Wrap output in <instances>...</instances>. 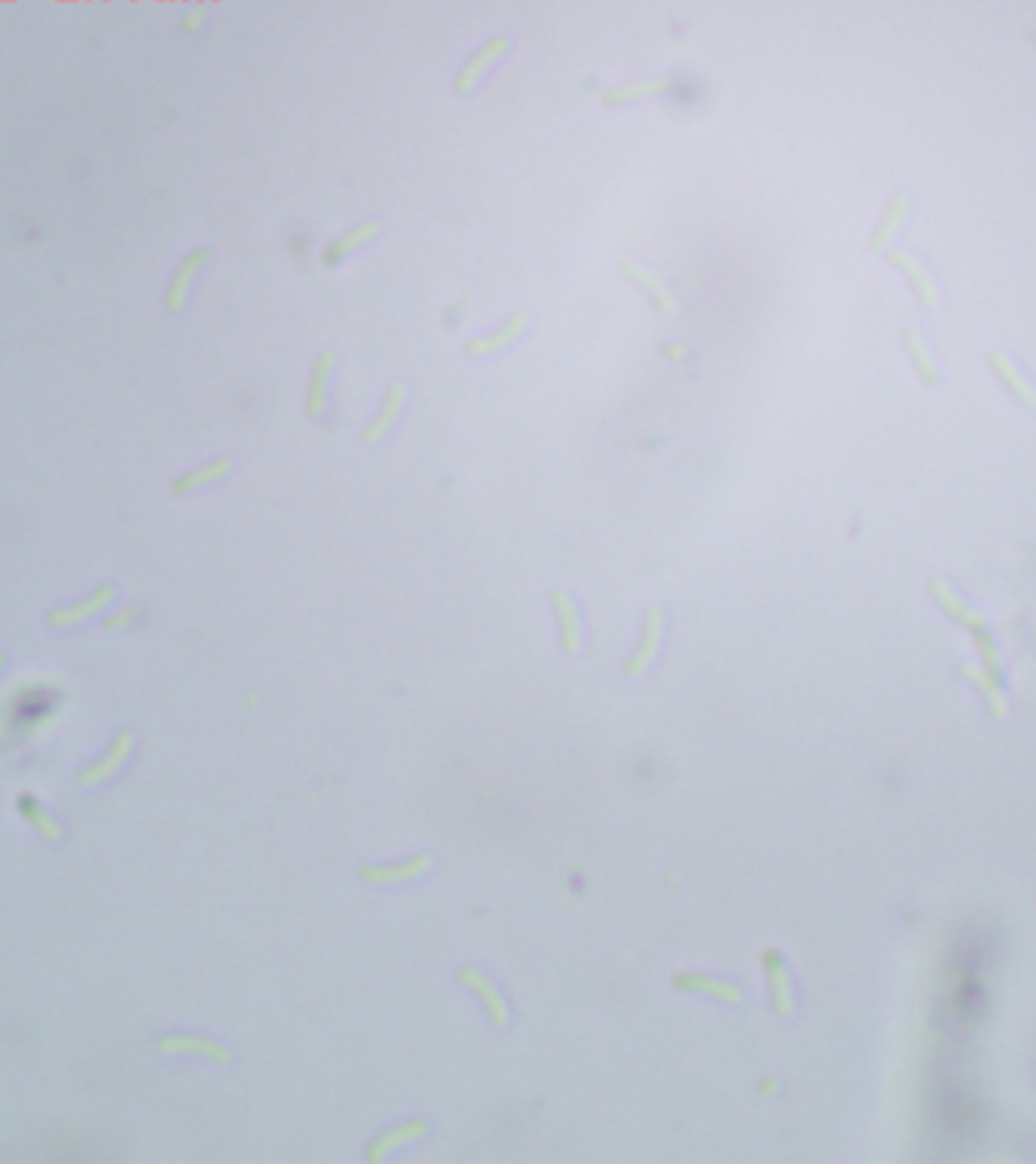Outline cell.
Wrapping results in <instances>:
<instances>
[{
  "label": "cell",
  "mask_w": 1036,
  "mask_h": 1164,
  "mask_svg": "<svg viewBox=\"0 0 1036 1164\" xmlns=\"http://www.w3.org/2000/svg\"><path fill=\"white\" fill-rule=\"evenodd\" d=\"M509 46H512V40L506 37V34H495V37H489L482 46H476L470 55H467V61L458 67V73H454V83H451V89H454V94L458 97H470V94L476 92L485 80H489V73L495 70L497 64L509 55Z\"/></svg>",
  "instance_id": "cell-1"
},
{
  "label": "cell",
  "mask_w": 1036,
  "mask_h": 1164,
  "mask_svg": "<svg viewBox=\"0 0 1036 1164\" xmlns=\"http://www.w3.org/2000/svg\"><path fill=\"white\" fill-rule=\"evenodd\" d=\"M210 261H213V249L210 246H197V249H191V252L182 255L180 264L174 268V274L167 280V288H164V307H167V313H174V316L185 313V307H188V301L194 294V285L203 277V271L210 268Z\"/></svg>",
  "instance_id": "cell-2"
},
{
  "label": "cell",
  "mask_w": 1036,
  "mask_h": 1164,
  "mask_svg": "<svg viewBox=\"0 0 1036 1164\" xmlns=\"http://www.w3.org/2000/svg\"><path fill=\"white\" fill-rule=\"evenodd\" d=\"M528 325H531V316H528L525 310H519V313L506 316V319H503V322H500L495 331L473 337V340H470V343L464 346V355H467V358H492V355H497V352L509 349V346H512L515 340H522V337H525V331H528Z\"/></svg>",
  "instance_id": "cell-3"
},
{
  "label": "cell",
  "mask_w": 1036,
  "mask_h": 1164,
  "mask_svg": "<svg viewBox=\"0 0 1036 1164\" xmlns=\"http://www.w3.org/2000/svg\"><path fill=\"white\" fill-rule=\"evenodd\" d=\"M376 237H379V222H376V219H364L358 225H352L349 231L334 237V240L321 249V264H324L327 271H337L340 264H346L349 258H355L358 252H364Z\"/></svg>",
  "instance_id": "cell-4"
},
{
  "label": "cell",
  "mask_w": 1036,
  "mask_h": 1164,
  "mask_svg": "<svg viewBox=\"0 0 1036 1164\" xmlns=\"http://www.w3.org/2000/svg\"><path fill=\"white\" fill-rule=\"evenodd\" d=\"M406 401H409V388H406L404 382H391L388 391H385V398H382V404H379V410L373 413V419L364 424L360 440H364L367 446L382 443V440L391 434V428H395V424L401 421V416H404Z\"/></svg>",
  "instance_id": "cell-5"
},
{
  "label": "cell",
  "mask_w": 1036,
  "mask_h": 1164,
  "mask_svg": "<svg viewBox=\"0 0 1036 1164\" xmlns=\"http://www.w3.org/2000/svg\"><path fill=\"white\" fill-rule=\"evenodd\" d=\"M113 601H116V586H113V583H100L94 592H89L86 598H80L76 604L55 606V609L45 616V622H49L52 628L61 631V628H70V625L89 622V619H94L97 612H103Z\"/></svg>",
  "instance_id": "cell-6"
},
{
  "label": "cell",
  "mask_w": 1036,
  "mask_h": 1164,
  "mask_svg": "<svg viewBox=\"0 0 1036 1164\" xmlns=\"http://www.w3.org/2000/svg\"><path fill=\"white\" fill-rule=\"evenodd\" d=\"M548 606L555 612V622H558V643H561V653L573 655L583 650V619H579V606L576 601L564 592V589H552L548 592Z\"/></svg>",
  "instance_id": "cell-7"
},
{
  "label": "cell",
  "mask_w": 1036,
  "mask_h": 1164,
  "mask_svg": "<svg viewBox=\"0 0 1036 1164\" xmlns=\"http://www.w3.org/2000/svg\"><path fill=\"white\" fill-rule=\"evenodd\" d=\"M888 261L901 271L903 277H906L909 288H912V294H915V301H918V307H921V310H937V304H940V288H937L934 277L924 271V264H921L915 255L903 252V249L888 252Z\"/></svg>",
  "instance_id": "cell-8"
},
{
  "label": "cell",
  "mask_w": 1036,
  "mask_h": 1164,
  "mask_svg": "<svg viewBox=\"0 0 1036 1164\" xmlns=\"http://www.w3.org/2000/svg\"><path fill=\"white\" fill-rule=\"evenodd\" d=\"M131 752H134V734L125 728V731H119V734L113 737V744H109L106 755H103L100 761H94L91 767L80 770V786H83V789H91V786L106 783L109 777L119 774V767L131 758Z\"/></svg>",
  "instance_id": "cell-9"
},
{
  "label": "cell",
  "mask_w": 1036,
  "mask_h": 1164,
  "mask_svg": "<svg viewBox=\"0 0 1036 1164\" xmlns=\"http://www.w3.org/2000/svg\"><path fill=\"white\" fill-rule=\"evenodd\" d=\"M619 274L631 282L633 288H639L658 313H664V316H677L679 313L677 294L664 285V280H658L652 271H646V268H639V264H631V261H622V264H619Z\"/></svg>",
  "instance_id": "cell-10"
},
{
  "label": "cell",
  "mask_w": 1036,
  "mask_h": 1164,
  "mask_svg": "<svg viewBox=\"0 0 1036 1164\" xmlns=\"http://www.w3.org/2000/svg\"><path fill=\"white\" fill-rule=\"evenodd\" d=\"M337 371V352L334 349H321L310 368V379H307V395H304V407L313 419H321L327 413V391H331V376Z\"/></svg>",
  "instance_id": "cell-11"
},
{
  "label": "cell",
  "mask_w": 1036,
  "mask_h": 1164,
  "mask_svg": "<svg viewBox=\"0 0 1036 1164\" xmlns=\"http://www.w3.org/2000/svg\"><path fill=\"white\" fill-rule=\"evenodd\" d=\"M661 631H664V612L658 606H649L646 616H642L639 643H636L631 658L625 661V677H639L652 664V658L658 655V647H661Z\"/></svg>",
  "instance_id": "cell-12"
},
{
  "label": "cell",
  "mask_w": 1036,
  "mask_h": 1164,
  "mask_svg": "<svg viewBox=\"0 0 1036 1164\" xmlns=\"http://www.w3.org/2000/svg\"><path fill=\"white\" fill-rule=\"evenodd\" d=\"M431 855L421 852V855H409L404 861H395V864H367L360 868V880L373 885H395V883H409L421 874L431 871Z\"/></svg>",
  "instance_id": "cell-13"
},
{
  "label": "cell",
  "mask_w": 1036,
  "mask_h": 1164,
  "mask_svg": "<svg viewBox=\"0 0 1036 1164\" xmlns=\"http://www.w3.org/2000/svg\"><path fill=\"white\" fill-rule=\"evenodd\" d=\"M158 1049H161V1052H191V1056H203V1059H210V1062L219 1065V1068L230 1065V1052H227V1046H222V1043L213 1040V1037H200V1034H182V1031H177V1034H161V1037H158Z\"/></svg>",
  "instance_id": "cell-14"
},
{
  "label": "cell",
  "mask_w": 1036,
  "mask_h": 1164,
  "mask_svg": "<svg viewBox=\"0 0 1036 1164\" xmlns=\"http://www.w3.org/2000/svg\"><path fill=\"white\" fill-rule=\"evenodd\" d=\"M458 979H461L464 988H470V995L479 998V1004L485 1007L489 1019H492L497 1028H506V1025H509V1004H506V998L497 992L495 982H489V979L482 977L479 971H473V968H458Z\"/></svg>",
  "instance_id": "cell-15"
},
{
  "label": "cell",
  "mask_w": 1036,
  "mask_h": 1164,
  "mask_svg": "<svg viewBox=\"0 0 1036 1164\" xmlns=\"http://www.w3.org/2000/svg\"><path fill=\"white\" fill-rule=\"evenodd\" d=\"M673 86H677V80H670V76H642V80H631V83L606 89L603 92V103L606 106H628V103H636V100L664 97V94H670Z\"/></svg>",
  "instance_id": "cell-16"
},
{
  "label": "cell",
  "mask_w": 1036,
  "mask_h": 1164,
  "mask_svg": "<svg viewBox=\"0 0 1036 1164\" xmlns=\"http://www.w3.org/2000/svg\"><path fill=\"white\" fill-rule=\"evenodd\" d=\"M230 467H233V462H230V459H210V462H203V465L191 467V470L180 473V476H177V479L170 482V492H174L177 498L197 495V492H203V489H210V485L222 482L227 473H230Z\"/></svg>",
  "instance_id": "cell-17"
},
{
  "label": "cell",
  "mask_w": 1036,
  "mask_h": 1164,
  "mask_svg": "<svg viewBox=\"0 0 1036 1164\" xmlns=\"http://www.w3.org/2000/svg\"><path fill=\"white\" fill-rule=\"evenodd\" d=\"M425 1134H428V1122H425V1119H406L401 1125L382 1131L379 1137H373L370 1146H367V1153H364V1159L370 1164L382 1162L395 1146H406V1143H412V1140H421Z\"/></svg>",
  "instance_id": "cell-18"
},
{
  "label": "cell",
  "mask_w": 1036,
  "mask_h": 1164,
  "mask_svg": "<svg viewBox=\"0 0 1036 1164\" xmlns=\"http://www.w3.org/2000/svg\"><path fill=\"white\" fill-rule=\"evenodd\" d=\"M906 213H909V197H906V194H894V197L888 200V207H885V213H882L876 231L870 237V243H867V249H870L873 255L888 252V246L894 243V237H898V231L903 228V222H906Z\"/></svg>",
  "instance_id": "cell-19"
},
{
  "label": "cell",
  "mask_w": 1036,
  "mask_h": 1164,
  "mask_svg": "<svg viewBox=\"0 0 1036 1164\" xmlns=\"http://www.w3.org/2000/svg\"><path fill=\"white\" fill-rule=\"evenodd\" d=\"M988 365H992V371L997 373V379L1006 385V391L1022 404V407H1028V410H1034L1036 413V388L1018 373V368L1012 365V358L1006 355V352H992L988 355Z\"/></svg>",
  "instance_id": "cell-20"
},
{
  "label": "cell",
  "mask_w": 1036,
  "mask_h": 1164,
  "mask_svg": "<svg viewBox=\"0 0 1036 1164\" xmlns=\"http://www.w3.org/2000/svg\"><path fill=\"white\" fill-rule=\"evenodd\" d=\"M764 971H766V982H770V995H773V1010H776L779 1016H791V1013H794V992H791V979H788V971H785L779 952L766 949Z\"/></svg>",
  "instance_id": "cell-21"
},
{
  "label": "cell",
  "mask_w": 1036,
  "mask_h": 1164,
  "mask_svg": "<svg viewBox=\"0 0 1036 1164\" xmlns=\"http://www.w3.org/2000/svg\"><path fill=\"white\" fill-rule=\"evenodd\" d=\"M903 343H906V352H909V358H912V368L918 373L921 385H924V388H937V385H940V368H937V361H934V355H931V349H928L921 331L906 325L903 327Z\"/></svg>",
  "instance_id": "cell-22"
},
{
  "label": "cell",
  "mask_w": 1036,
  "mask_h": 1164,
  "mask_svg": "<svg viewBox=\"0 0 1036 1164\" xmlns=\"http://www.w3.org/2000/svg\"><path fill=\"white\" fill-rule=\"evenodd\" d=\"M673 985L679 992H691V995H703V998H716L721 1004H743V992L724 979L700 977V974H677Z\"/></svg>",
  "instance_id": "cell-23"
},
{
  "label": "cell",
  "mask_w": 1036,
  "mask_h": 1164,
  "mask_svg": "<svg viewBox=\"0 0 1036 1164\" xmlns=\"http://www.w3.org/2000/svg\"><path fill=\"white\" fill-rule=\"evenodd\" d=\"M931 595H934V601L943 606V612L946 616H951L954 622H961V625H967L970 631H982V628H988V622H985V616L982 612H976V609H970V606L964 604L951 589H948L943 579H931Z\"/></svg>",
  "instance_id": "cell-24"
},
{
  "label": "cell",
  "mask_w": 1036,
  "mask_h": 1164,
  "mask_svg": "<svg viewBox=\"0 0 1036 1164\" xmlns=\"http://www.w3.org/2000/svg\"><path fill=\"white\" fill-rule=\"evenodd\" d=\"M15 810H19L22 819H25L28 825H34V831H40L45 840H64V828L45 813L43 807H40V800H37L34 794H19V797H15Z\"/></svg>",
  "instance_id": "cell-25"
},
{
  "label": "cell",
  "mask_w": 1036,
  "mask_h": 1164,
  "mask_svg": "<svg viewBox=\"0 0 1036 1164\" xmlns=\"http://www.w3.org/2000/svg\"><path fill=\"white\" fill-rule=\"evenodd\" d=\"M957 670H961L964 677H970V680L982 689V695L988 700V713H992L994 719H1006V716H1009V703H1006V695L1000 692V683H994L985 670H976L973 664H961Z\"/></svg>",
  "instance_id": "cell-26"
},
{
  "label": "cell",
  "mask_w": 1036,
  "mask_h": 1164,
  "mask_svg": "<svg viewBox=\"0 0 1036 1164\" xmlns=\"http://www.w3.org/2000/svg\"><path fill=\"white\" fill-rule=\"evenodd\" d=\"M136 619H139V609H136V606H122L119 612H113V616L103 619V628H106V631H116V628L122 631V628H131Z\"/></svg>",
  "instance_id": "cell-27"
},
{
  "label": "cell",
  "mask_w": 1036,
  "mask_h": 1164,
  "mask_svg": "<svg viewBox=\"0 0 1036 1164\" xmlns=\"http://www.w3.org/2000/svg\"><path fill=\"white\" fill-rule=\"evenodd\" d=\"M661 355L670 358V361H682V358H688V349H685L682 343H664V346H661Z\"/></svg>",
  "instance_id": "cell-28"
},
{
  "label": "cell",
  "mask_w": 1036,
  "mask_h": 1164,
  "mask_svg": "<svg viewBox=\"0 0 1036 1164\" xmlns=\"http://www.w3.org/2000/svg\"><path fill=\"white\" fill-rule=\"evenodd\" d=\"M200 22H203V12H200V9H197V12H188V15H185V31H197Z\"/></svg>",
  "instance_id": "cell-29"
},
{
  "label": "cell",
  "mask_w": 1036,
  "mask_h": 1164,
  "mask_svg": "<svg viewBox=\"0 0 1036 1164\" xmlns=\"http://www.w3.org/2000/svg\"><path fill=\"white\" fill-rule=\"evenodd\" d=\"M3 661H6V655L0 653V667H3Z\"/></svg>",
  "instance_id": "cell-30"
}]
</instances>
